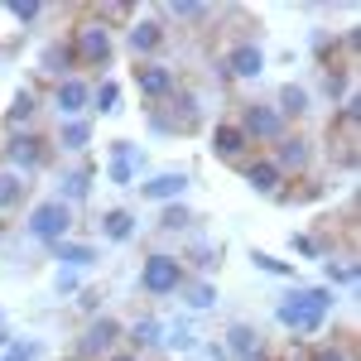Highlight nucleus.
Wrapping results in <instances>:
<instances>
[{
	"instance_id": "obj_1",
	"label": "nucleus",
	"mask_w": 361,
	"mask_h": 361,
	"mask_svg": "<svg viewBox=\"0 0 361 361\" xmlns=\"http://www.w3.org/2000/svg\"><path fill=\"white\" fill-rule=\"evenodd\" d=\"M328 313H333V289L328 284H299V289H289L275 304L279 328H289L294 337H318Z\"/></svg>"
},
{
	"instance_id": "obj_2",
	"label": "nucleus",
	"mask_w": 361,
	"mask_h": 361,
	"mask_svg": "<svg viewBox=\"0 0 361 361\" xmlns=\"http://www.w3.org/2000/svg\"><path fill=\"white\" fill-rule=\"evenodd\" d=\"M68 44H73V58H78V73L92 68L97 78H111V68H116V34H111V25L97 20V10H87L82 20L68 29Z\"/></svg>"
},
{
	"instance_id": "obj_3",
	"label": "nucleus",
	"mask_w": 361,
	"mask_h": 361,
	"mask_svg": "<svg viewBox=\"0 0 361 361\" xmlns=\"http://www.w3.org/2000/svg\"><path fill=\"white\" fill-rule=\"evenodd\" d=\"M54 140L44 135V130H15V135H5L0 145V159L10 173H20V178H34V173H44V169L54 164Z\"/></svg>"
},
{
	"instance_id": "obj_4",
	"label": "nucleus",
	"mask_w": 361,
	"mask_h": 361,
	"mask_svg": "<svg viewBox=\"0 0 361 361\" xmlns=\"http://www.w3.org/2000/svg\"><path fill=\"white\" fill-rule=\"evenodd\" d=\"M73 222H78V212H73L68 202L39 197V202H29V212H25V236L39 241V246H58V241L73 236Z\"/></svg>"
},
{
	"instance_id": "obj_5",
	"label": "nucleus",
	"mask_w": 361,
	"mask_h": 361,
	"mask_svg": "<svg viewBox=\"0 0 361 361\" xmlns=\"http://www.w3.org/2000/svg\"><path fill=\"white\" fill-rule=\"evenodd\" d=\"M149 130L154 135H193L202 130V106L188 87H178L164 106H149Z\"/></svg>"
},
{
	"instance_id": "obj_6",
	"label": "nucleus",
	"mask_w": 361,
	"mask_h": 361,
	"mask_svg": "<svg viewBox=\"0 0 361 361\" xmlns=\"http://www.w3.org/2000/svg\"><path fill=\"white\" fill-rule=\"evenodd\" d=\"M183 279H188V270H183V260H178L173 250H154V255L140 260V294H149V299L178 294Z\"/></svg>"
},
{
	"instance_id": "obj_7",
	"label": "nucleus",
	"mask_w": 361,
	"mask_h": 361,
	"mask_svg": "<svg viewBox=\"0 0 361 361\" xmlns=\"http://www.w3.org/2000/svg\"><path fill=\"white\" fill-rule=\"evenodd\" d=\"M236 126H241V135L255 145V154H260V145L270 149L275 140H284L289 135V126H284V116L270 106V102H241V111L231 116Z\"/></svg>"
},
{
	"instance_id": "obj_8",
	"label": "nucleus",
	"mask_w": 361,
	"mask_h": 361,
	"mask_svg": "<svg viewBox=\"0 0 361 361\" xmlns=\"http://www.w3.org/2000/svg\"><path fill=\"white\" fill-rule=\"evenodd\" d=\"M217 73H222L226 82H260V73H265V49L241 34V39H231L222 54H217Z\"/></svg>"
},
{
	"instance_id": "obj_9",
	"label": "nucleus",
	"mask_w": 361,
	"mask_h": 361,
	"mask_svg": "<svg viewBox=\"0 0 361 361\" xmlns=\"http://www.w3.org/2000/svg\"><path fill=\"white\" fill-rule=\"evenodd\" d=\"M265 154L275 159V169L284 178H308V173H313V159H318V145H313V135H304V130H289V135L275 140Z\"/></svg>"
},
{
	"instance_id": "obj_10",
	"label": "nucleus",
	"mask_w": 361,
	"mask_h": 361,
	"mask_svg": "<svg viewBox=\"0 0 361 361\" xmlns=\"http://www.w3.org/2000/svg\"><path fill=\"white\" fill-rule=\"evenodd\" d=\"M121 337H126V323H121V318H111V313H97V318L82 328V337H78V361L111 357L116 347H121Z\"/></svg>"
},
{
	"instance_id": "obj_11",
	"label": "nucleus",
	"mask_w": 361,
	"mask_h": 361,
	"mask_svg": "<svg viewBox=\"0 0 361 361\" xmlns=\"http://www.w3.org/2000/svg\"><path fill=\"white\" fill-rule=\"evenodd\" d=\"M130 82H135V92L149 102V106H164L169 97L183 87V82H178V73L169 68L164 58H154V63H135V68H130Z\"/></svg>"
},
{
	"instance_id": "obj_12",
	"label": "nucleus",
	"mask_w": 361,
	"mask_h": 361,
	"mask_svg": "<svg viewBox=\"0 0 361 361\" xmlns=\"http://www.w3.org/2000/svg\"><path fill=\"white\" fill-rule=\"evenodd\" d=\"M164 44H169V25L159 15H145V20L126 25V54L135 58V63H154V58L164 54Z\"/></svg>"
},
{
	"instance_id": "obj_13",
	"label": "nucleus",
	"mask_w": 361,
	"mask_h": 361,
	"mask_svg": "<svg viewBox=\"0 0 361 361\" xmlns=\"http://www.w3.org/2000/svg\"><path fill=\"white\" fill-rule=\"evenodd\" d=\"M49 106L58 111V121H82V116L92 111V82H87L82 73L54 82L49 87Z\"/></svg>"
},
{
	"instance_id": "obj_14",
	"label": "nucleus",
	"mask_w": 361,
	"mask_h": 361,
	"mask_svg": "<svg viewBox=\"0 0 361 361\" xmlns=\"http://www.w3.org/2000/svg\"><path fill=\"white\" fill-rule=\"evenodd\" d=\"M212 154H217L222 164L241 169L246 159H255V145L241 135V126H236V121H217V126H212Z\"/></svg>"
},
{
	"instance_id": "obj_15",
	"label": "nucleus",
	"mask_w": 361,
	"mask_h": 361,
	"mask_svg": "<svg viewBox=\"0 0 361 361\" xmlns=\"http://www.w3.org/2000/svg\"><path fill=\"white\" fill-rule=\"evenodd\" d=\"M140 188V197L145 202H183V193L193 188V173L188 169H164V173H154V178H145V183H135Z\"/></svg>"
},
{
	"instance_id": "obj_16",
	"label": "nucleus",
	"mask_w": 361,
	"mask_h": 361,
	"mask_svg": "<svg viewBox=\"0 0 361 361\" xmlns=\"http://www.w3.org/2000/svg\"><path fill=\"white\" fill-rule=\"evenodd\" d=\"M222 352H226V361H260V357H270V347H265V337H260L255 323H231L226 337H222Z\"/></svg>"
},
{
	"instance_id": "obj_17",
	"label": "nucleus",
	"mask_w": 361,
	"mask_h": 361,
	"mask_svg": "<svg viewBox=\"0 0 361 361\" xmlns=\"http://www.w3.org/2000/svg\"><path fill=\"white\" fill-rule=\"evenodd\" d=\"M145 169V149L135 140H111V164H106V178L116 188H135V173Z\"/></svg>"
},
{
	"instance_id": "obj_18",
	"label": "nucleus",
	"mask_w": 361,
	"mask_h": 361,
	"mask_svg": "<svg viewBox=\"0 0 361 361\" xmlns=\"http://www.w3.org/2000/svg\"><path fill=\"white\" fill-rule=\"evenodd\" d=\"M39 78H49V87L63 82V78H78V58H73V44L63 34L39 49Z\"/></svg>"
},
{
	"instance_id": "obj_19",
	"label": "nucleus",
	"mask_w": 361,
	"mask_h": 361,
	"mask_svg": "<svg viewBox=\"0 0 361 361\" xmlns=\"http://www.w3.org/2000/svg\"><path fill=\"white\" fill-rule=\"evenodd\" d=\"M92 178H97V164H92V159H82V164H73V169H63V173H58V202H68V207H73V212H78V207H82L87 197H92Z\"/></svg>"
},
{
	"instance_id": "obj_20",
	"label": "nucleus",
	"mask_w": 361,
	"mask_h": 361,
	"mask_svg": "<svg viewBox=\"0 0 361 361\" xmlns=\"http://www.w3.org/2000/svg\"><path fill=\"white\" fill-rule=\"evenodd\" d=\"M241 183H246L250 193H260V197H275L289 178L275 169V159H270V154H255V159H246V164H241Z\"/></svg>"
},
{
	"instance_id": "obj_21",
	"label": "nucleus",
	"mask_w": 361,
	"mask_h": 361,
	"mask_svg": "<svg viewBox=\"0 0 361 361\" xmlns=\"http://www.w3.org/2000/svg\"><path fill=\"white\" fill-rule=\"evenodd\" d=\"M279 116H284V126L294 130L299 121H308V111H313V92H308L304 82H279V92H275V102H270Z\"/></svg>"
},
{
	"instance_id": "obj_22",
	"label": "nucleus",
	"mask_w": 361,
	"mask_h": 361,
	"mask_svg": "<svg viewBox=\"0 0 361 361\" xmlns=\"http://www.w3.org/2000/svg\"><path fill=\"white\" fill-rule=\"evenodd\" d=\"M39 111H44L39 92H34V87H20V92H15V102L5 106V135H15V130H34Z\"/></svg>"
},
{
	"instance_id": "obj_23",
	"label": "nucleus",
	"mask_w": 361,
	"mask_h": 361,
	"mask_svg": "<svg viewBox=\"0 0 361 361\" xmlns=\"http://www.w3.org/2000/svg\"><path fill=\"white\" fill-rule=\"evenodd\" d=\"M164 342V323L154 318V313H145V318H135L130 328H126V337H121V347L126 352H135V357H145V352H154Z\"/></svg>"
},
{
	"instance_id": "obj_24",
	"label": "nucleus",
	"mask_w": 361,
	"mask_h": 361,
	"mask_svg": "<svg viewBox=\"0 0 361 361\" xmlns=\"http://www.w3.org/2000/svg\"><path fill=\"white\" fill-rule=\"evenodd\" d=\"M54 250V260H58V270H92L97 260H102V250L92 246V241H58V246H49Z\"/></svg>"
},
{
	"instance_id": "obj_25",
	"label": "nucleus",
	"mask_w": 361,
	"mask_h": 361,
	"mask_svg": "<svg viewBox=\"0 0 361 361\" xmlns=\"http://www.w3.org/2000/svg\"><path fill=\"white\" fill-rule=\"evenodd\" d=\"M54 149H63V154H87V145H92V116H82V121H58L54 135Z\"/></svg>"
},
{
	"instance_id": "obj_26",
	"label": "nucleus",
	"mask_w": 361,
	"mask_h": 361,
	"mask_svg": "<svg viewBox=\"0 0 361 361\" xmlns=\"http://www.w3.org/2000/svg\"><path fill=\"white\" fill-rule=\"evenodd\" d=\"M29 178H20V173H10V169H0V217H10V212H20L29 202Z\"/></svg>"
},
{
	"instance_id": "obj_27",
	"label": "nucleus",
	"mask_w": 361,
	"mask_h": 361,
	"mask_svg": "<svg viewBox=\"0 0 361 361\" xmlns=\"http://www.w3.org/2000/svg\"><path fill=\"white\" fill-rule=\"evenodd\" d=\"M135 226H140V217L130 212V207H106V212H102V236L116 241V246H121V241H130V236H135Z\"/></svg>"
},
{
	"instance_id": "obj_28",
	"label": "nucleus",
	"mask_w": 361,
	"mask_h": 361,
	"mask_svg": "<svg viewBox=\"0 0 361 361\" xmlns=\"http://www.w3.org/2000/svg\"><path fill=\"white\" fill-rule=\"evenodd\" d=\"M178 260H183V270H197V275L207 279L217 265H222V246H212V241H193Z\"/></svg>"
},
{
	"instance_id": "obj_29",
	"label": "nucleus",
	"mask_w": 361,
	"mask_h": 361,
	"mask_svg": "<svg viewBox=\"0 0 361 361\" xmlns=\"http://www.w3.org/2000/svg\"><path fill=\"white\" fill-rule=\"evenodd\" d=\"M159 15L178 20V25H207V20H217V10L197 5V0H169V5H159Z\"/></svg>"
},
{
	"instance_id": "obj_30",
	"label": "nucleus",
	"mask_w": 361,
	"mask_h": 361,
	"mask_svg": "<svg viewBox=\"0 0 361 361\" xmlns=\"http://www.w3.org/2000/svg\"><path fill=\"white\" fill-rule=\"evenodd\" d=\"M323 92H328L333 106H342L352 97V63H328L323 68Z\"/></svg>"
},
{
	"instance_id": "obj_31",
	"label": "nucleus",
	"mask_w": 361,
	"mask_h": 361,
	"mask_svg": "<svg viewBox=\"0 0 361 361\" xmlns=\"http://www.w3.org/2000/svg\"><path fill=\"white\" fill-rule=\"evenodd\" d=\"M323 197V183H313V178H294L289 188H279L270 202H279V207H299V202H318Z\"/></svg>"
},
{
	"instance_id": "obj_32",
	"label": "nucleus",
	"mask_w": 361,
	"mask_h": 361,
	"mask_svg": "<svg viewBox=\"0 0 361 361\" xmlns=\"http://www.w3.org/2000/svg\"><path fill=\"white\" fill-rule=\"evenodd\" d=\"M178 299L193 308V313H202V308H212V304H217V284H212V279H183Z\"/></svg>"
},
{
	"instance_id": "obj_33",
	"label": "nucleus",
	"mask_w": 361,
	"mask_h": 361,
	"mask_svg": "<svg viewBox=\"0 0 361 361\" xmlns=\"http://www.w3.org/2000/svg\"><path fill=\"white\" fill-rule=\"evenodd\" d=\"M0 10H5V15H10L20 29H34L44 15H49V5H44V0H5Z\"/></svg>"
},
{
	"instance_id": "obj_34",
	"label": "nucleus",
	"mask_w": 361,
	"mask_h": 361,
	"mask_svg": "<svg viewBox=\"0 0 361 361\" xmlns=\"http://www.w3.org/2000/svg\"><path fill=\"white\" fill-rule=\"evenodd\" d=\"M92 111H102V116L121 111V82L116 78H97L92 82Z\"/></svg>"
},
{
	"instance_id": "obj_35",
	"label": "nucleus",
	"mask_w": 361,
	"mask_h": 361,
	"mask_svg": "<svg viewBox=\"0 0 361 361\" xmlns=\"http://www.w3.org/2000/svg\"><path fill=\"white\" fill-rule=\"evenodd\" d=\"M250 265L260 270V275H275V279H299V265L294 260H279L270 250H250Z\"/></svg>"
},
{
	"instance_id": "obj_36",
	"label": "nucleus",
	"mask_w": 361,
	"mask_h": 361,
	"mask_svg": "<svg viewBox=\"0 0 361 361\" xmlns=\"http://www.w3.org/2000/svg\"><path fill=\"white\" fill-rule=\"evenodd\" d=\"M193 222L197 217L183 202H164V207H159V231H169V236H173V231H193Z\"/></svg>"
},
{
	"instance_id": "obj_37",
	"label": "nucleus",
	"mask_w": 361,
	"mask_h": 361,
	"mask_svg": "<svg viewBox=\"0 0 361 361\" xmlns=\"http://www.w3.org/2000/svg\"><path fill=\"white\" fill-rule=\"evenodd\" d=\"M304 361H357V352H352V342H313Z\"/></svg>"
},
{
	"instance_id": "obj_38",
	"label": "nucleus",
	"mask_w": 361,
	"mask_h": 361,
	"mask_svg": "<svg viewBox=\"0 0 361 361\" xmlns=\"http://www.w3.org/2000/svg\"><path fill=\"white\" fill-rule=\"evenodd\" d=\"M323 279H328V289H333V284H357L361 270L352 260H333V255H328V260H323Z\"/></svg>"
},
{
	"instance_id": "obj_39",
	"label": "nucleus",
	"mask_w": 361,
	"mask_h": 361,
	"mask_svg": "<svg viewBox=\"0 0 361 361\" xmlns=\"http://www.w3.org/2000/svg\"><path fill=\"white\" fill-rule=\"evenodd\" d=\"M39 357H44V342H34V337H15L0 352V361H39Z\"/></svg>"
},
{
	"instance_id": "obj_40",
	"label": "nucleus",
	"mask_w": 361,
	"mask_h": 361,
	"mask_svg": "<svg viewBox=\"0 0 361 361\" xmlns=\"http://www.w3.org/2000/svg\"><path fill=\"white\" fill-rule=\"evenodd\" d=\"M164 347L183 357V352H197L202 342H197V333H193V328H169V333H164Z\"/></svg>"
},
{
	"instance_id": "obj_41",
	"label": "nucleus",
	"mask_w": 361,
	"mask_h": 361,
	"mask_svg": "<svg viewBox=\"0 0 361 361\" xmlns=\"http://www.w3.org/2000/svg\"><path fill=\"white\" fill-rule=\"evenodd\" d=\"M289 250H294V255H304V260H318V255H323V241H318V236H308V231H289Z\"/></svg>"
},
{
	"instance_id": "obj_42",
	"label": "nucleus",
	"mask_w": 361,
	"mask_h": 361,
	"mask_svg": "<svg viewBox=\"0 0 361 361\" xmlns=\"http://www.w3.org/2000/svg\"><path fill=\"white\" fill-rule=\"evenodd\" d=\"M97 20H102V25H111V20H126V25H130V20H135V5H130V0H111V5H97Z\"/></svg>"
},
{
	"instance_id": "obj_43",
	"label": "nucleus",
	"mask_w": 361,
	"mask_h": 361,
	"mask_svg": "<svg viewBox=\"0 0 361 361\" xmlns=\"http://www.w3.org/2000/svg\"><path fill=\"white\" fill-rule=\"evenodd\" d=\"M54 289L63 294V299H68V294H82V279H78V270H58Z\"/></svg>"
},
{
	"instance_id": "obj_44",
	"label": "nucleus",
	"mask_w": 361,
	"mask_h": 361,
	"mask_svg": "<svg viewBox=\"0 0 361 361\" xmlns=\"http://www.w3.org/2000/svg\"><path fill=\"white\" fill-rule=\"evenodd\" d=\"M78 304H82V313L97 318V308H102V289H82V294H78Z\"/></svg>"
},
{
	"instance_id": "obj_45",
	"label": "nucleus",
	"mask_w": 361,
	"mask_h": 361,
	"mask_svg": "<svg viewBox=\"0 0 361 361\" xmlns=\"http://www.w3.org/2000/svg\"><path fill=\"white\" fill-rule=\"evenodd\" d=\"M342 44H347V54H357V49H361V29L352 25V29H347V34H342Z\"/></svg>"
},
{
	"instance_id": "obj_46",
	"label": "nucleus",
	"mask_w": 361,
	"mask_h": 361,
	"mask_svg": "<svg viewBox=\"0 0 361 361\" xmlns=\"http://www.w3.org/2000/svg\"><path fill=\"white\" fill-rule=\"evenodd\" d=\"M207 361H226V352H222V342H207V347H197Z\"/></svg>"
},
{
	"instance_id": "obj_47",
	"label": "nucleus",
	"mask_w": 361,
	"mask_h": 361,
	"mask_svg": "<svg viewBox=\"0 0 361 361\" xmlns=\"http://www.w3.org/2000/svg\"><path fill=\"white\" fill-rule=\"evenodd\" d=\"M102 361H145V357H135V352H126V347H116L111 357H102Z\"/></svg>"
},
{
	"instance_id": "obj_48",
	"label": "nucleus",
	"mask_w": 361,
	"mask_h": 361,
	"mask_svg": "<svg viewBox=\"0 0 361 361\" xmlns=\"http://www.w3.org/2000/svg\"><path fill=\"white\" fill-rule=\"evenodd\" d=\"M10 342H15V337H10V328H5V333H0V352H5V347H10Z\"/></svg>"
},
{
	"instance_id": "obj_49",
	"label": "nucleus",
	"mask_w": 361,
	"mask_h": 361,
	"mask_svg": "<svg viewBox=\"0 0 361 361\" xmlns=\"http://www.w3.org/2000/svg\"><path fill=\"white\" fill-rule=\"evenodd\" d=\"M0 333H5V308H0Z\"/></svg>"
},
{
	"instance_id": "obj_50",
	"label": "nucleus",
	"mask_w": 361,
	"mask_h": 361,
	"mask_svg": "<svg viewBox=\"0 0 361 361\" xmlns=\"http://www.w3.org/2000/svg\"><path fill=\"white\" fill-rule=\"evenodd\" d=\"M260 361H275V357H260Z\"/></svg>"
}]
</instances>
